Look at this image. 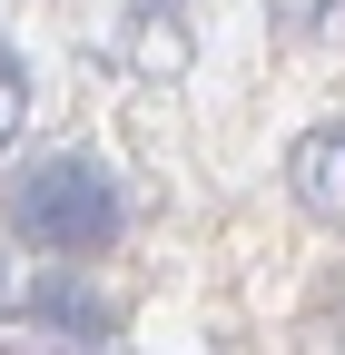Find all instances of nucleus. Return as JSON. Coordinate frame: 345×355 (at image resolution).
<instances>
[{"instance_id":"1","label":"nucleus","mask_w":345,"mask_h":355,"mask_svg":"<svg viewBox=\"0 0 345 355\" xmlns=\"http://www.w3.org/2000/svg\"><path fill=\"white\" fill-rule=\"evenodd\" d=\"M0 217H10V237L50 247V257H99L128 227V188L99 158H30L10 188H0Z\"/></svg>"},{"instance_id":"3","label":"nucleus","mask_w":345,"mask_h":355,"mask_svg":"<svg viewBox=\"0 0 345 355\" xmlns=\"http://www.w3.org/2000/svg\"><path fill=\"white\" fill-rule=\"evenodd\" d=\"M286 188H296V207H306V217L345 227V128H316V139H296Z\"/></svg>"},{"instance_id":"5","label":"nucleus","mask_w":345,"mask_h":355,"mask_svg":"<svg viewBox=\"0 0 345 355\" xmlns=\"http://www.w3.org/2000/svg\"><path fill=\"white\" fill-rule=\"evenodd\" d=\"M20 119H30V79H20V60L0 50V148L20 139Z\"/></svg>"},{"instance_id":"2","label":"nucleus","mask_w":345,"mask_h":355,"mask_svg":"<svg viewBox=\"0 0 345 355\" xmlns=\"http://www.w3.org/2000/svg\"><path fill=\"white\" fill-rule=\"evenodd\" d=\"M30 316L50 326V336H69V345H109L118 336V306L99 286H79V277H39L30 286Z\"/></svg>"},{"instance_id":"4","label":"nucleus","mask_w":345,"mask_h":355,"mask_svg":"<svg viewBox=\"0 0 345 355\" xmlns=\"http://www.w3.org/2000/svg\"><path fill=\"white\" fill-rule=\"evenodd\" d=\"M267 10H276L286 40H316V50H326V40H345V0H267Z\"/></svg>"}]
</instances>
